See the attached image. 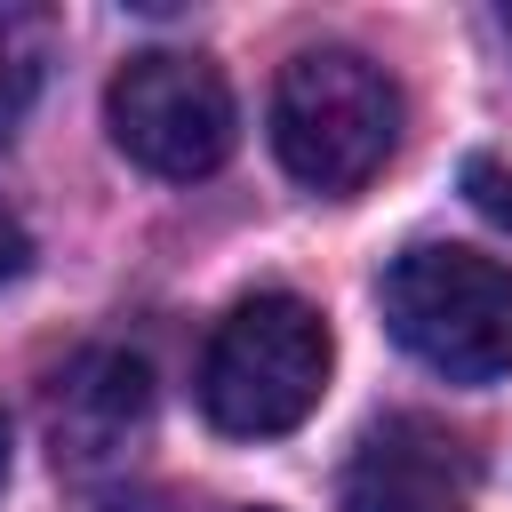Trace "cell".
Here are the masks:
<instances>
[{
  "instance_id": "ba28073f",
  "label": "cell",
  "mask_w": 512,
  "mask_h": 512,
  "mask_svg": "<svg viewBox=\"0 0 512 512\" xmlns=\"http://www.w3.org/2000/svg\"><path fill=\"white\" fill-rule=\"evenodd\" d=\"M464 192H472V208L512 240V160H488V152H480V160L464 168Z\"/></svg>"
},
{
  "instance_id": "52a82bcc",
  "label": "cell",
  "mask_w": 512,
  "mask_h": 512,
  "mask_svg": "<svg viewBox=\"0 0 512 512\" xmlns=\"http://www.w3.org/2000/svg\"><path fill=\"white\" fill-rule=\"evenodd\" d=\"M40 64H48V24L32 8H0V136H16V120L32 112Z\"/></svg>"
},
{
  "instance_id": "277c9868",
  "label": "cell",
  "mask_w": 512,
  "mask_h": 512,
  "mask_svg": "<svg viewBox=\"0 0 512 512\" xmlns=\"http://www.w3.org/2000/svg\"><path fill=\"white\" fill-rule=\"evenodd\" d=\"M104 128L136 168H152L168 184H192V176H216L232 160L240 112H232L224 72L200 48H144L112 72Z\"/></svg>"
},
{
  "instance_id": "9c48e42d",
  "label": "cell",
  "mask_w": 512,
  "mask_h": 512,
  "mask_svg": "<svg viewBox=\"0 0 512 512\" xmlns=\"http://www.w3.org/2000/svg\"><path fill=\"white\" fill-rule=\"evenodd\" d=\"M24 256H32V232H24V216L0 200V280H16V272H24Z\"/></svg>"
},
{
  "instance_id": "8fae6325",
  "label": "cell",
  "mask_w": 512,
  "mask_h": 512,
  "mask_svg": "<svg viewBox=\"0 0 512 512\" xmlns=\"http://www.w3.org/2000/svg\"><path fill=\"white\" fill-rule=\"evenodd\" d=\"M504 40H512V8H504Z\"/></svg>"
},
{
  "instance_id": "7a4b0ae2",
  "label": "cell",
  "mask_w": 512,
  "mask_h": 512,
  "mask_svg": "<svg viewBox=\"0 0 512 512\" xmlns=\"http://www.w3.org/2000/svg\"><path fill=\"white\" fill-rule=\"evenodd\" d=\"M400 144V88L360 48H296L272 80V152L304 192H360Z\"/></svg>"
},
{
  "instance_id": "30bf717a",
  "label": "cell",
  "mask_w": 512,
  "mask_h": 512,
  "mask_svg": "<svg viewBox=\"0 0 512 512\" xmlns=\"http://www.w3.org/2000/svg\"><path fill=\"white\" fill-rule=\"evenodd\" d=\"M0 488H8V424H0Z\"/></svg>"
},
{
  "instance_id": "8992f818",
  "label": "cell",
  "mask_w": 512,
  "mask_h": 512,
  "mask_svg": "<svg viewBox=\"0 0 512 512\" xmlns=\"http://www.w3.org/2000/svg\"><path fill=\"white\" fill-rule=\"evenodd\" d=\"M144 424H152V368L136 352H120V344L80 352L48 392V440H56L64 472L120 464L128 440H144Z\"/></svg>"
},
{
  "instance_id": "3957f363",
  "label": "cell",
  "mask_w": 512,
  "mask_h": 512,
  "mask_svg": "<svg viewBox=\"0 0 512 512\" xmlns=\"http://www.w3.org/2000/svg\"><path fill=\"white\" fill-rule=\"evenodd\" d=\"M376 304H384V328L432 376L448 384L512 376V264L456 240H416L384 264Z\"/></svg>"
},
{
  "instance_id": "6da1fadb",
  "label": "cell",
  "mask_w": 512,
  "mask_h": 512,
  "mask_svg": "<svg viewBox=\"0 0 512 512\" xmlns=\"http://www.w3.org/2000/svg\"><path fill=\"white\" fill-rule=\"evenodd\" d=\"M328 360H336V344H328L320 304H304L288 288H256L216 320V336L200 352V408L232 440H280L320 408Z\"/></svg>"
},
{
  "instance_id": "5b68a950",
  "label": "cell",
  "mask_w": 512,
  "mask_h": 512,
  "mask_svg": "<svg viewBox=\"0 0 512 512\" xmlns=\"http://www.w3.org/2000/svg\"><path fill=\"white\" fill-rule=\"evenodd\" d=\"M344 512H472V448L440 416H376L344 464Z\"/></svg>"
},
{
  "instance_id": "7c38bea8",
  "label": "cell",
  "mask_w": 512,
  "mask_h": 512,
  "mask_svg": "<svg viewBox=\"0 0 512 512\" xmlns=\"http://www.w3.org/2000/svg\"><path fill=\"white\" fill-rule=\"evenodd\" d=\"M256 512H264V504H256Z\"/></svg>"
}]
</instances>
